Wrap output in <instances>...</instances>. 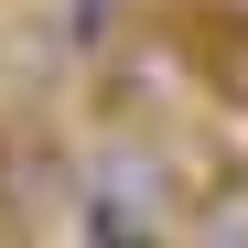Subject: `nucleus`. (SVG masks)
<instances>
[{
	"instance_id": "1",
	"label": "nucleus",
	"mask_w": 248,
	"mask_h": 248,
	"mask_svg": "<svg viewBox=\"0 0 248 248\" xmlns=\"http://www.w3.org/2000/svg\"><path fill=\"white\" fill-rule=\"evenodd\" d=\"M173 44H184L194 87L216 97V108H248V11H227V0H216V11H184Z\"/></svg>"
}]
</instances>
